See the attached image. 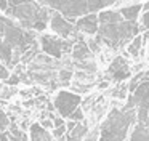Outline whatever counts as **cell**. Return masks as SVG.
<instances>
[{
  "label": "cell",
  "mask_w": 149,
  "mask_h": 141,
  "mask_svg": "<svg viewBox=\"0 0 149 141\" xmlns=\"http://www.w3.org/2000/svg\"><path fill=\"white\" fill-rule=\"evenodd\" d=\"M75 29H79L84 34H96L98 29H100V21H98V16L90 13V15H85L82 18H79L75 21Z\"/></svg>",
  "instance_id": "cell-9"
},
{
  "label": "cell",
  "mask_w": 149,
  "mask_h": 141,
  "mask_svg": "<svg viewBox=\"0 0 149 141\" xmlns=\"http://www.w3.org/2000/svg\"><path fill=\"white\" fill-rule=\"evenodd\" d=\"M148 128H149V119H148Z\"/></svg>",
  "instance_id": "cell-27"
},
{
  "label": "cell",
  "mask_w": 149,
  "mask_h": 141,
  "mask_svg": "<svg viewBox=\"0 0 149 141\" xmlns=\"http://www.w3.org/2000/svg\"><path fill=\"white\" fill-rule=\"evenodd\" d=\"M143 45H144V42H143V35H136L135 38H132V40L128 42V47H127V51H128L130 56L133 58H138L139 56V51H141Z\"/></svg>",
  "instance_id": "cell-14"
},
{
  "label": "cell",
  "mask_w": 149,
  "mask_h": 141,
  "mask_svg": "<svg viewBox=\"0 0 149 141\" xmlns=\"http://www.w3.org/2000/svg\"><path fill=\"white\" fill-rule=\"evenodd\" d=\"M143 10H144V11H149V0L146 3H143Z\"/></svg>",
  "instance_id": "cell-26"
},
{
  "label": "cell",
  "mask_w": 149,
  "mask_h": 141,
  "mask_svg": "<svg viewBox=\"0 0 149 141\" xmlns=\"http://www.w3.org/2000/svg\"><path fill=\"white\" fill-rule=\"evenodd\" d=\"M69 77H71V72H68V70H63L61 72V79L64 80V79H69Z\"/></svg>",
  "instance_id": "cell-25"
},
{
  "label": "cell",
  "mask_w": 149,
  "mask_h": 141,
  "mask_svg": "<svg viewBox=\"0 0 149 141\" xmlns=\"http://www.w3.org/2000/svg\"><path fill=\"white\" fill-rule=\"evenodd\" d=\"M5 13L8 16L16 18L24 27L34 29V31H43L48 24L50 16H52L45 6L32 2V0H27L18 6H8Z\"/></svg>",
  "instance_id": "cell-2"
},
{
  "label": "cell",
  "mask_w": 149,
  "mask_h": 141,
  "mask_svg": "<svg viewBox=\"0 0 149 141\" xmlns=\"http://www.w3.org/2000/svg\"><path fill=\"white\" fill-rule=\"evenodd\" d=\"M128 106L135 107L138 124L148 128V119H149V77L143 83H139L138 88L132 93V98H130V101H128Z\"/></svg>",
  "instance_id": "cell-4"
},
{
  "label": "cell",
  "mask_w": 149,
  "mask_h": 141,
  "mask_svg": "<svg viewBox=\"0 0 149 141\" xmlns=\"http://www.w3.org/2000/svg\"><path fill=\"white\" fill-rule=\"evenodd\" d=\"M128 141H149V128L136 124L128 136Z\"/></svg>",
  "instance_id": "cell-13"
},
{
  "label": "cell",
  "mask_w": 149,
  "mask_h": 141,
  "mask_svg": "<svg viewBox=\"0 0 149 141\" xmlns=\"http://www.w3.org/2000/svg\"><path fill=\"white\" fill-rule=\"evenodd\" d=\"M0 10H2V11H7L8 10V0H0Z\"/></svg>",
  "instance_id": "cell-23"
},
{
  "label": "cell",
  "mask_w": 149,
  "mask_h": 141,
  "mask_svg": "<svg viewBox=\"0 0 149 141\" xmlns=\"http://www.w3.org/2000/svg\"><path fill=\"white\" fill-rule=\"evenodd\" d=\"M136 119L135 107L127 104L125 109L112 111L107 119L104 120L103 127L100 130V138L98 141H125L128 135L130 125Z\"/></svg>",
  "instance_id": "cell-1"
},
{
  "label": "cell",
  "mask_w": 149,
  "mask_h": 141,
  "mask_svg": "<svg viewBox=\"0 0 149 141\" xmlns=\"http://www.w3.org/2000/svg\"><path fill=\"white\" fill-rule=\"evenodd\" d=\"M64 133H66V125H63V127H58L55 131H53V135H55L56 138H61Z\"/></svg>",
  "instance_id": "cell-20"
},
{
  "label": "cell",
  "mask_w": 149,
  "mask_h": 141,
  "mask_svg": "<svg viewBox=\"0 0 149 141\" xmlns=\"http://www.w3.org/2000/svg\"><path fill=\"white\" fill-rule=\"evenodd\" d=\"M50 27H52V31L61 38L72 37L74 32H75V26L58 11H53L52 16H50Z\"/></svg>",
  "instance_id": "cell-7"
},
{
  "label": "cell",
  "mask_w": 149,
  "mask_h": 141,
  "mask_svg": "<svg viewBox=\"0 0 149 141\" xmlns=\"http://www.w3.org/2000/svg\"><path fill=\"white\" fill-rule=\"evenodd\" d=\"M24 2H27V0H8V5L10 6H18V5H21V3H24Z\"/></svg>",
  "instance_id": "cell-22"
},
{
  "label": "cell",
  "mask_w": 149,
  "mask_h": 141,
  "mask_svg": "<svg viewBox=\"0 0 149 141\" xmlns=\"http://www.w3.org/2000/svg\"><path fill=\"white\" fill-rule=\"evenodd\" d=\"M19 82V79H18L16 75H13V77H8V83H18Z\"/></svg>",
  "instance_id": "cell-24"
},
{
  "label": "cell",
  "mask_w": 149,
  "mask_h": 141,
  "mask_svg": "<svg viewBox=\"0 0 149 141\" xmlns=\"http://www.w3.org/2000/svg\"><path fill=\"white\" fill-rule=\"evenodd\" d=\"M8 77H10V72H8L7 66H5L2 61H0V79H2V80H7Z\"/></svg>",
  "instance_id": "cell-18"
},
{
  "label": "cell",
  "mask_w": 149,
  "mask_h": 141,
  "mask_svg": "<svg viewBox=\"0 0 149 141\" xmlns=\"http://www.w3.org/2000/svg\"><path fill=\"white\" fill-rule=\"evenodd\" d=\"M69 119H71L72 122H82V120H84V112H82L80 109H77V111L72 112V115Z\"/></svg>",
  "instance_id": "cell-17"
},
{
  "label": "cell",
  "mask_w": 149,
  "mask_h": 141,
  "mask_svg": "<svg viewBox=\"0 0 149 141\" xmlns=\"http://www.w3.org/2000/svg\"><path fill=\"white\" fill-rule=\"evenodd\" d=\"M141 24L143 27H146V31H149V11H144V15L141 18Z\"/></svg>",
  "instance_id": "cell-19"
},
{
  "label": "cell",
  "mask_w": 149,
  "mask_h": 141,
  "mask_svg": "<svg viewBox=\"0 0 149 141\" xmlns=\"http://www.w3.org/2000/svg\"><path fill=\"white\" fill-rule=\"evenodd\" d=\"M139 32V26L136 21H117L109 22V24H100L98 29V38L103 40L106 45L112 48H119L135 38Z\"/></svg>",
  "instance_id": "cell-3"
},
{
  "label": "cell",
  "mask_w": 149,
  "mask_h": 141,
  "mask_svg": "<svg viewBox=\"0 0 149 141\" xmlns=\"http://www.w3.org/2000/svg\"><path fill=\"white\" fill-rule=\"evenodd\" d=\"M8 125H10V120H8L7 114L3 111H0V131H5L8 128Z\"/></svg>",
  "instance_id": "cell-16"
},
{
  "label": "cell",
  "mask_w": 149,
  "mask_h": 141,
  "mask_svg": "<svg viewBox=\"0 0 149 141\" xmlns=\"http://www.w3.org/2000/svg\"><path fill=\"white\" fill-rule=\"evenodd\" d=\"M107 72H109V77L112 80H116V82H122V80H125V79L130 77V67H128V64H127V61L119 56V58H116V59L111 63Z\"/></svg>",
  "instance_id": "cell-8"
},
{
  "label": "cell",
  "mask_w": 149,
  "mask_h": 141,
  "mask_svg": "<svg viewBox=\"0 0 149 141\" xmlns=\"http://www.w3.org/2000/svg\"><path fill=\"white\" fill-rule=\"evenodd\" d=\"M80 96L75 95V93L71 91H59L55 98V107L56 111L59 112V115L64 119H69L72 115V112L79 109V104H80Z\"/></svg>",
  "instance_id": "cell-6"
},
{
  "label": "cell",
  "mask_w": 149,
  "mask_h": 141,
  "mask_svg": "<svg viewBox=\"0 0 149 141\" xmlns=\"http://www.w3.org/2000/svg\"><path fill=\"white\" fill-rule=\"evenodd\" d=\"M85 136H87V125L79 122L74 130H71V133L68 136V141H84Z\"/></svg>",
  "instance_id": "cell-15"
},
{
  "label": "cell",
  "mask_w": 149,
  "mask_h": 141,
  "mask_svg": "<svg viewBox=\"0 0 149 141\" xmlns=\"http://www.w3.org/2000/svg\"><path fill=\"white\" fill-rule=\"evenodd\" d=\"M143 10L141 3H136V5H130V6H123V8L119 10V13L122 15V18L125 21H136V18L139 16Z\"/></svg>",
  "instance_id": "cell-11"
},
{
  "label": "cell",
  "mask_w": 149,
  "mask_h": 141,
  "mask_svg": "<svg viewBox=\"0 0 149 141\" xmlns=\"http://www.w3.org/2000/svg\"><path fill=\"white\" fill-rule=\"evenodd\" d=\"M40 45H42V50L53 58H61L63 53L71 51L72 48V43L69 40L61 38L58 35H48V34L40 37Z\"/></svg>",
  "instance_id": "cell-5"
},
{
  "label": "cell",
  "mask_w": 149,
  "mask_h": 141,
  "mask_svg": "<svg viewBox=\"0 0 149 141\" xmlns=\"http://www.w3.org/2000/svg\"><path fill=\"white\" fill-rule=\"evenodd\" d=\"M98 131H95V133H91V135H88V136H85V140L84 141H96L98 140Z\"/></svg>",
  "instance_id": "cell-21"
},
{
  "label": "cell",
  "mask_w": 149,
  "mask_h": 141,
  "mask_svg": "<svg viewBox=\"0 0 149 141\" xmlns=\"http://www.w3.org/2000/svg\"><path fill=\"white\" fill-rule=\"evenodd\" d=\"M72 56L75 59H80V61H85L91 56V50L88 48V45L85 43L84 40H79L77 43L72 47Z\"/></svg>",
  "instance_id": "cell-10"
},
{
  "label": "cell",
  "mask_w": 149,
  "mask_h": 141,
  "mask_svg": "<svg viewBox=\"0 0 149 141\" xmlns=\"http://www.w3.org/2000/svg\"><path fill=\"white\" fill-rule=\"evenodd\" d=\"M31 141H52V136L40 124H32L31 125Z\"/></svg>",
  "instance_id": "cell-12"
}]
</instances>
